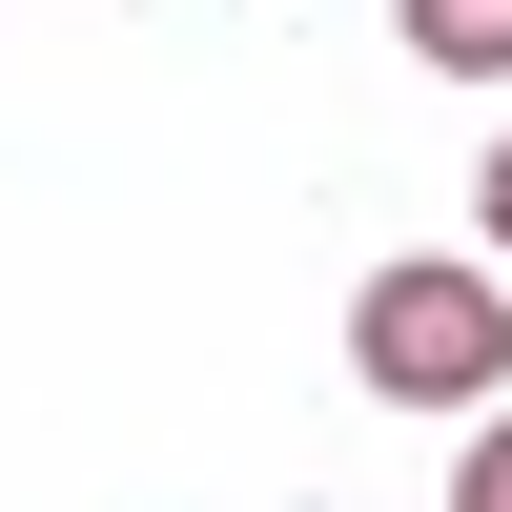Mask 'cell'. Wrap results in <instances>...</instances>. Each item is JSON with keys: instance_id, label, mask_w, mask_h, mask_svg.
<instances>
[{"instance_id": "3", "label": "cell", "mask_w": 512, "mask_h": 512, "mask_svg": "<svg viewBox=\"0 0 512 512\" xmlns=\"http://www.w3.org/2000/svg\"><path fill=\"white\" fill-rule=\"evenodd\" d=\"M451 512H512V410H472V451H451Z\"/></svg>"}, {"instance_id": "2", "label": "cell", "mask_w": 512, "mask_h": 512, "mask_svg": "<svg viewBox=\"0 0 512 512\" xmlns=\"http://www.w3.org/2000/svg\"><path fill=\"white\" fill-rule=\"evenodd\" d=\"M431 82H512V0H390Z\"/></svg>"}, {"instance_id": "1", "label": "cell", "mask_w": 512, "mask_h": 512, "mask_svg": "<svg viewBox=\"0 0 512 512\" xmlns=\"http://www.w3.org/2000/svg\"><path fill=\"white\" fill-rule=\"evenodd\" d=\"M349 369L390 410H492L512 390V287L472 267V246H410V267L349 287Z\"/></svg>"}, {"instance_id": "4", "label": "cell", "mask_w": 512, "mask_h": 512, "mask_svg": "<svg viewBox=\"0 0 512 512\" xmlns=\"http://www.w3.org/2000/svg\"><path fill=\"white\" fill-rule=\"evenodd\" d=\"M472 267H492V287H512V144H492V164H472Z\"/></svg>"}]
</instances>
